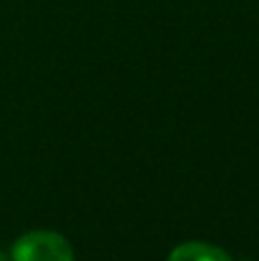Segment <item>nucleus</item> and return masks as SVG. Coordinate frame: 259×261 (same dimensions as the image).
<instances>
[{
    "mask_svg": "<svg viewBox=\"0 0 259 261\" xmlns=\"http://www.w3.org/2000/svg\"><path fill=\"white\" fill-rule=\"evenodd\" d=\"M168 261H232L225 250L216 248V245L209 243H197V241H191V243H182L170 252Z\"/></svg>",
    "mask_w": 259,
    "mask_h": 261,
    "instance_id": "obj_2",
    "label": "nucleus"
},
{
    "mask_svg": "<svg viewBox=\"0 0 259 261\" xmlns=\"http://www.w3.org/2000/svg\"><path fill=\"white\" fill-rule=\"evenodd\" d=\"M0 261H5V257H3V254H0Z\"/></svg>",
    "mask_w": 259,
    "mask_h": 261,
    "instance_id": "obj_3",
    "label": "nucleus"
},
{
    "mask_svg": "<svg viewBox=\"0 0 259 261\" xmlns=\"http://www.w3.org/2000/svg\"><path fill=\"white\" fill-rule=\"evenodd\" d=\"M12 261H73V248L62 234L30 231L14 243Z\"/></svg>",
    "mask_w": 259,
    "mask_h": 261,
    "instance_id": "obj_1",
    "label": "nucleus"
}]
</instances>
